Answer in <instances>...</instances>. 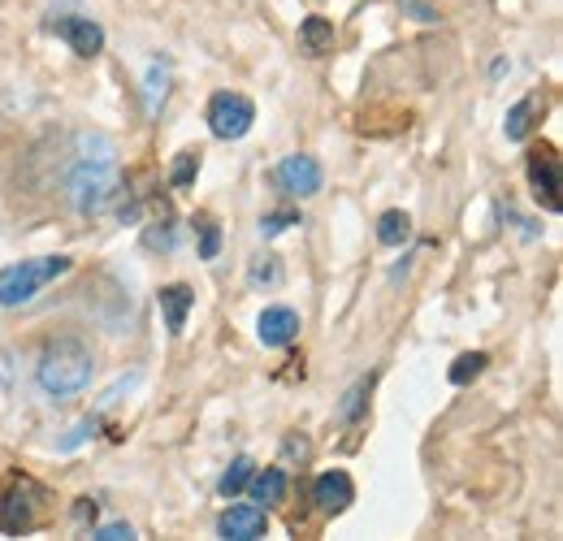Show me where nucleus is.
<instances>
[{
  "mask_svg": "<svg viewBox=\"0 0 563 541\" xmlns=\"http://www.w3.org/2000/svg\"><path fill=\"white\" fill-rule=\"evenodd\" d=\"M546 113V104H542V96H525L516 104L512 113H507V122H503V130H507V139H525L529 130H533V117H542Z\"/></svg>",
  "mask_w": 563,
  "mask_h": 541,
  "instance_id": "15",
  "label": "nucleus"
},
{
  "mask_svg": "<svg viewBox=\"0 0 563 541\" xmlns=\"http://www.w3.org/2000/svg\"><path fill=\"white\" fill-rule=\"evenodd\" d=\"M65 269H70V260H65V256L22 260V265H9L5 273H0V303H5V308H18V303H26L39 286L48 282V277H57V273H65Z\"/></svg>",
  "mask_w": 563,
  "mask_h": 541,
  "instance_id": "4",
  "label": "nucleus"
},
{
  "mask_svg": "<svg viewBox=\"0 0 563 541\" xmlns=\"http://www.w3.org/2000/svg\"><path fill=\"white\" fill-rule=\"evenodd\" d=\"M195 174H200V152H178L174 169H169V182H174V187H191Z\"/></svg>",
  "mask_w": 563,
  "mask_h": 541,
  "instance_id": "20",
  "label": "nucleus"
},
{
  "mask_svg": "<svg viewBox=\"0 0 563 541\" xmlns=\"http://www.w3.org/2000/svg\"><path fill=\"white\" fill-rule=\"evenodd\" d=\"M273 178H278V187L286 195H295V200H308V195L321 191V165H317V156H304V152L282 156V165L273 169Z\"/></svg>",
  "mask_w": 563,
  "mask_h": 541,
  "instance_id": "6",
  "label": "nucleus"
},
{
  "mask_svg": "<svg viewBox=\"0 0 563 541\" xmlns=\"http://www.w3.org/2000/svg\"><path fill=\"white\" fill-rule=\"evenodd\" d=\"M486 364H490V355H481V351L460 355V360L451 364V381H455V386H468V381H477L481 373H486Z\"/></svg>",
  "mask_w": 563,
  "mask_h": 541,
  "instance_id": "18",
  "label": "nucleus"
},
{
  "mask_svg": "<svg viewBox=\"0 0 563 541\" xmlns=\"http://www.w3.org/2000/svg\"><path fill=\"white\" fill-rule=\"evenodd\" d=\"M252 472H256V464H252V459H234V464L226 468V477H221V494H226V498H234V494H239V490H247V481H252Z\"/></svg>",
  "mask_w": 563,
  "mask_h": 541,
  "instance_id": "19",
  "label": "nucleus"
},
{
  "mask_svg": "<svg viewBox=\"0 0 563 541\" xmlns=\"http://www.w3.org/2000/svg\"><path fill=\"white\" fill-rule=\"evenodd\" d=\"M48 516V490L26 472H5L0 477V533L22 537L39 529Z\"/></svg>",
  "mask_w": 563,
  "mask_h": 541,
  "instance_id": "3",
  "label": "nucleus"
},
{
  "mask_svg": "<svg viewBox=\"0 0 563 541\" xmlns=\"http://www.w3.org/2000/svg\"><path fill=\"white\" fill-rule=\"evenodd\" d=\"M312 498H317L321 511H330V516H338V511L351 507V498H356V485H351V477L343 468L334 472H321L317 485H312Z\"/></svg>",
  "mask_w": 563,
  "mask_h": 541,
  "instance_id": "10",
  "label": "nucleus"
},
{
  "mask_svg": "<svg viewBox=\"0 0 563 541\" xmlns=\"http://www.w3.org/2000/svg\"><path fill=\"white\" fill-rule=\"evenodd\" d=\"M195 308V290L191 286H165L161 290V312H165V325H169V334H182L187 329V312Z\"/></svg>",
  "mask_w": 563,
  "mask_h": 541,
  "instance_id": "12",
  "label": "nucleus"
},
{
  "mask_svg": "<svg viewBox=\"0 0 563 541\" xmlns=\"http://www.w3.org/2000/svg\"><path fill=\"white\" fill-rule=\"evenodd\" d=\"M334 22L321 18V13H312V18L299 22V48L308 52V57H325V52H334Z\"/></svg>",
  "mask_w": 563,
  "mask_h": 541,
  "instance_id": "13",
  "label": "nucleus"
},
{
  "mask_svg": "<svg viewBox=\"0 0 563 541\" xmlns=\"http://www.w3.org/2000/svg\"><path fill=\"white\" fill-rule=\"evenodd\" d=\"M247 485H252V498H256V503H282V498H286V472L282 468H265V472H252V481H247Z\"/></svg>",
  "mask_w": 563,
  "mask_h": 541,
  "instance_id": "16",
  "label": "nucleus"
},
{
  "mask_svg": "<svg viewBox=\"0 0 563 541\" xmlns=\"http://www.w3.org/2000/svg\"><path fill=\"white\" fill-rule=\"evenodd\" d=\"M130 537H135L130 524H104V529H96V541H130Z\"/></svg>",
  "mask_w": 563,
  "mask_h": 541,
  "instance_id": "25",
  "label": "nucleus"
},
{
  "mask_svg": "<svg viewBox=\"0 0 563 541\" xmlns=\"http://www.w3.org/2000/svg\"><path fill=\"white\" fill-rule=\"evenodd\" d=\"M291 226H299L295 213H269V217H260V234H265V239H278V234L291 230Z\"/></svg>",
  "mask_w": 563,
  "mask_h": 541,
  "instance_id": "23",
  "label": "nucleus"
},
{
  "mask_svg": "<svg viewBox=\"0 0 563 541\" xmlns=\"http://www.w3.org/2000/svg\"><path fill=\"white\" fill-rule=\"evenodd\" d=\"M252 282H256V286H260V282H278V265H273V256L256 260V265H252Z\"/></svg>",
  "mask_w": 563,
  "mask_h": 541,
  "instance_id": "26",
  "label": "nucleus"
},
{
  "mask_svg": "<svg viewBox=\"0 0 563 541\" xmlns=\"http://www.w3.org/2000/svg\"><path fill=\"white\" fill-rule=\"evenodd\" d=\"M252 122H256V104L239 96V91H217L208 100V130L217 139H243L252 130Z\"/></svg>",
  "mask_w": 563,
  "mask_h": 541,
  "instance_id": "5",
  "label": "nucleus"
},
{
  "mask_svg": "<svg viewBox=\"0 0 563 541\" xmlns=\"http://www.w3.org/2000/svg\"><path fill=\"white\" fill-rule=\"evenodd\" d=\"M217 252H221V230H217V221L200 217V260H217Z\"/></svg>",
  "mask_w": 563,
  "mask_h": 541,
  "instance_id": "22",
  "label": "nucleus"
},
{
  "mask_svg": "<svg viewBox=\"0 0 563 541\" xmlns=\"http://www.w3.org/2000/svg\"><path fill=\"white\" fill-rule=\"evenodd\" d=\"M48 26L78 52V57H96L104 48V31H100V22H91V18H52Z\"/></svg>",
  "mask_w": 563,
  "mask_h": 541,
  "instance_id": "9",
  "label": "nucleus"
},
{
  "mask_svg": "<svg viewBox=\"0 0 563 541\" xmlns=\"http://www.w3.org/2000/svg\"><path fill=\"white\" fill-rule=\"evenodd\" d=\"M525 169H529L533 195H538V200L551 208V213H559L563 200H559V156H555V148H546V143H542V148H533Z\"/></svg>",
  "mask_w": 563,
  "mask_h": 541,
  "instance_id": "7",
  "label": "nucleus"
},
{
  "mask_svg": "<svg viewBox=\"0 0 563 541\" xmlns=\"http://www.w3.org/2000/svg\"><path fill=\"white\" fill-rule=\"evenodd\" d=\"M221 537H230V541H256V537H265L269 529V516H265V507H256V503H239V507H230L226 516H221Z\"/></svg>",
  "mask_w": 563,
  "mask_h": 541,
  "instance_id": "8",
  "label": "nucleus"
},
{
  "mask_svg": "<svg viewBox=\"0 0 563 541\" xmlns=\"http://www.w3.org/2000/svg\"><path fill=\"white\" fill-rule=\"evenodd\" d=\"M403 13H412L416 22H438V9L429 5V0H399Z\"/></svg>",
  "mask_w": 563,
  "mask_h": 541,
  "instance_id": "24",
  "label": "nucleus"
},
{
  "mask_svg": "<svg viewBox=\"0 0 563 541\" xmlns=\"http://www.w3.org/2000/svg\"><path fill=\"white\" fill-rule=\"evenodd\" d=\"M169 96V61H152L148 74H143V109H148L152 117L161 113V104Z\"/></svg>",
  "mask_w": 563,
  "mask_h": 541,
  "instance_id": "14",
  "label": "nucleus"
},
{
  "mask_svg": "<svg viewBox=\"0 0 563 541\" xmlns=\"http://www.w3.org/2000/svg\"><path fill=\"white\" fill-rule=\"evenodd\" d=\"M74 169H70V204L83 217L109 213V204L122 195V174H117V148L100 130H83L74 139Z\"/></svg>",
  "mask_w": 563,
  "mask_h": 541,
  "instance_id": "1",
  "label": "nucleus"
},
{
  "mask_svg": "<svg viewBox=\"0 0 563 541\" xmlns=\"http://www.w3.org/2000/svg\"><path fill=\"white\" fill-rule=\"evenodd\" d=\"M369 386H373V381H356V386L347 390L343 407H338V416H343V420H360V412H364V394H369Z\"/></svg>",
  "mask_w": 563,
  "mask_h": 541,
  "instance_id": "21",
  "label": "nucleus"
},
{
  "mask_svg": "<svg viewBox=\"0 0 563 541\" xmlns=\"http://www.w3.org/2000/svg\"><path fill=\"white\" fill-rule=\"evenodd\" d=\"M377 239H382L386 247H399L412 239V217L399 213V208H390V213L377 217Z\"/></svg>",
  "mask_w": 563,
  "mask_h": 541,
  "instance_id": "17",
  "label": "nucleus"
},
{
  "mask_svg": "<svg viewBox=\"0 0 563 541\" xmlns=\"http://www.w3.org/2000/svg\"><path fill=\"white\" fill-rule=\"evenodd\" d=\"M74 520H96V503H91V498H78V507H74Z\"/></svg>",
  "mask_w": 563,
  "mask_h": 541,
  "instance_id": "27",
  "label": "nucleus"
},
{
  "mask_svg": "<svg viewBox=\"0 0 563 541\" xmlns=\"http://www.w3.org/2000/svg\"><path fill=\"white\" fill-rule=\"evenodd\" d=\"M91 377H96V355H91L83 338L61 334V338L44 342L39 364H35V381L48 399H57V403L74 399V394H83L91 386Z\"/></svg>",
  "mask_w": 563,
  "mask_h": 541,
  "instance_id": "2",
  "label": "nucleus"
},
{
  "mask_svg": "<svg viewBox=\"0 0 563 541\" xmlns=\"http://www.w3.org/2000/svg\"><path fill=\"white\" fill-rule=\"evenodd\" d=\"M256 334L265 347H286V342H295V334H299V312L295 308H265L256 321Z\"/></svg>",
  "mask_w": 563,
  "mask_h": 541,
  "instance_id": "11",
  "label": "nucleus"
}]
</instances>
